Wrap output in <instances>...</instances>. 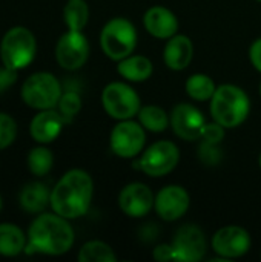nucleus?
<instances>
[{
    "label": "nucleus",
    "mask_w": 261,
    "mask_h": 262,
    "mask_svg": "<svg viewBox=\"0 0 261 262\" xmlns=\"http://www.w3.org/2000/svg\"><path fill=\"white\" fill-rule=\"evenodd\" d=\"M257 2H261V0H257Z\"/></svg>",
    "instance_id": "37"
},
{
    "label": "nucleus",
    "mask_w": 261,
    "mask_h": 262,
    "mask_svg": "<svg viewBox=\"0 0 261 262\" xmlns=\"http://www.w3.org/2000/svg\"><path fill=\"white\" fill-rule=\"evenodd\" d=\"M77 259L80 262H115L114 249L103 241H88L78 250Z\"/></svg>",
    "instance_id": "25"
},
{
    "label": "nucleus",
    "mask_w": 261,
    "mask_h": 262,
    "mask_svg": "<svg viewBox=\"0 0 261 262\" xmlns=\"http://www.w3.org/2000/svg\"><path fill=\"white\" fill-rule=\"evenodd\" d=\"M94 181L86 170H68L51 190V209L66 220H77L89 210Z\"/></svg>",
    "instance_id": "2"
},
{
    "label": "nucleus",
    "mask_w": 261,
    "mask_h": 262,
    "mask_svg": "<svg viewBox=\"0 0 261 262\" xmlns=\"http://www.w3.org/2000/svg\"><path fill=\"white\" fill-rule=\"evenodd\" d=\"M117 72L126 81L143 83L151 78V75L154 72V64L145 55L131 54L126 58L117 61Z\"/></svg>",
    "instance_id": "19"
},
{
    "label": "nucleus",
    "mask_w": 261,
    "mask_h": 262,
    "mask_svg": "<svg viewBox=\"0 0 261 262\" xmlns=\"http://www.w3.org/2000/svg\"><path fill=\"white\" fill-rule=\"evenodd\" d=\"M191 196L188 190L178 184L165 186L157 195L154 201V210L166 223H172L180 220L189 209Z\"/></svg>",
    "instance_id": "14"
},
{
    "label": "nucleus",
    "mask_w": 261,
    "mask_h": 262,
    "mask_svg": "<svg viewBox=\"0 0 261 262\" xmlns=\"http://www.w3.org/2000/svg\"><path fill=\"white\" fill-rule=\"evenodd\" d=\"M211 117L225 129L242 126L251 112V100L248 94L237 84H220L211 98Z\"/></svg>",
    "instance_id": "3"
},
{
    "label": "nucleus",
    "mask_w": 261,
    "mask_h": 262,
    "mask_svg": "<svg viewBox=\"0 0 261 262\" xmlns=\"http://www.w3.org/2000/svg\"><path fill=\"white\" fill-rule=\"evenodd\" d=\"M143 26L148 34L155 38L168 40L174 37L178 31L177 15L166 6H151L143 15Z\"/></svg>",
    "instance_id": "16"
},
{
    "label": "nucleus",
    "mask_w": 261,
    "mask_h": 262,
    "mask_svg": "<svg viewBox=\"0 0 261 262\" xmlns=\"http://www.w3.org/2000/svg\"><path fill=\"white\" fill-rule=\"evenodd\" d=\"M28 243V236L15 224H0V255L14 258L20 255Z\"/></svg>",
    "instance_id": "21"
},
{
    "label": "nucleus",
    "mask_w": 261,
    "mask_h": 262,
    "mask_svg": "<svg viewBox=\"0 0 261 262\" xmlns=\"http://www.w3.org/2000/svg\"><path fill=\"white\" fill-rule=\"evenodd\" d=\"M89 58V41L82 31L65 32L55 46V60L66 71H77Z\"/></svg>",
    "instance_id": "12"
},
{
    "label": "nucleus",
    "mask_w": 261,
    "mask_h": 262,
    "mask_svg": "<svg viewBox=\"0 0 261 262\" xmlns=\"http://www.w3.org/2000/svg\"><path fill=\"white\" fill-rule=\"evenodd\" d=\"M15 137H17L15 120L8 114L0 112V150L11 146L14 143Z\"/></svg>",
    "instance_id": "28"
},
{
    "label": "nucleus",
    "mask_w": 261,
    "mask_h": 262,
    "mask_svg": "<svg viewBox=\"0 0 261 262\" xmlns=\"http://www.w3.org/2000/svg\"><path fill=\"white\" fill-rule=\"evenodd\" d=\"M74 229L69 220L54 213H38L28 229V255H48L62 256L68 253L74 246Z\"/></svg>",
    "instance_id": "1"
},
{
    "label": "nucleus",
    "mask_w": 261,
    "mask_h": 262,
    "mask_svg": "<svg viewBox=\"0 0 261 262\" xmlns=\"http://www.w3.org/2000/svg\"><path fill=\"white\" fill-rule=\"evenodd\" d=\"M152 256L154 259L158 262H169V261H177L175 259V252H174V247L172 244H160L154 249L152 252Z\"/></svg>",
    "instance_id": "31"
},
{
    "label": "nucleus",
    "mask_w": 261,
    "mask_h": 262,
    "mask_svg": "<svg viewBox=\"0 0 261 262\" xmlns=\"http://www.w3.org/2000/svg\"><path fill=\"white\" fill-rule=\"evenodd\" d=\"M17 80V71L11 68H0V94H3L8 88H11Z\"/></svg>",
    "instance_id": "32"
},
{
    "label": "nucleus",
    "mask_w": 261,
    "mask_h": 262,
    "mask_svg": "<svg viewBox=\"0 0 261 262\" xmlns=\"http://www.w3.org/2000/svg\"><path fill=\"white\" fill-rule=\"evenodd\" d=\"M194 57V45L188 35L175 34L174 37L168 38L163 48V61L168 69L180 72L185 71Z\"/></svg>",
    "instance_id": "18"
},
{
    "label": "nucleus",
    "mask_w": 261,
    "mask_h": 262,
    "mask_svg": "<svg viewBox=\"0 0 261 262\" xmlns=\"http://www.w3.org/2000/svg\"><path fill=\"white\" fill-rule=\"evenodd\" d=\"M206 123L203 112L191 103H178L169 114V127L185 141L200 140Z\"/></svg>",
    "instance_id": "11"
},
{
    "label": "nucleus",
    "mask_w": 261,
    "mask_h": 262,
    "mask_svg": "<svg viewBox=\"0 0 261 262\" xmlns=\"http://www.w3.org/2000/svg\"><path fill=\"white\" fill-rule=\"evenodd\" d=\"M180 161V150L175 143L169 140H160L148 147L137 157L132 167L143 172L148 177L160 178L171 173Z\"/></svg>",
    "instance_id": "6"
},
{
    "label": "nucleus",
    "mask_w": 261,
    "mask_h": 262,
    "mask_svg": "<svg viewBox=\"0 0 261 262\" xmlns=\"http://www.w3.org/2000/svg\"><path fill=\"white\" fill-rule=\"evenodd\" d=\"M186 94L195 101H211L215 94L217 84L206 74H192L188 77L185 83Z\"/></svg>",
    "instance_id": "23"
},
{
    "label": "nucleus",
    "mask_w": 261,
    "mask_h": 262,
    "mask_svg": "<svg viewBox=\"0 0 261 262\" xmlns=\"http://www.w3.org/2000/svg\"><path fill=\"white\" fill-rule=\"evenodd\" d=\"M0 210H2V198H0Z\"/></svg>",
    "instance_id": "35"
},
{
    "label": "nucleus",
    "mask_w": 261,
    "mask_h": 262,
    "mask_svg": "<svg viewBox=\"0 0 261 262\" xmlns=\"http://www.w3.org/2000/svg\"><path fill=\"white\" fill-rule=\"evenodd\" d=\"M172 247L175 252L177 262H197L202 261L208 252V239L205 232L195 224L182 226L174 238Z\"/></svg>",
    "instance_id": "13"
},
{
    "label": "nucleus",
    "mask_w": 261,
    "mask_h": 262,
    "mask_svg": "<svg viewBox=\"0 0 261 262\" xmlns=\"http://www.w3.org/2000/svg\"><path fill=\"white\" fill-rule=\"evenodd\" d=\"M18 201L25 212L38 215L51 206V192L42 183H29L22 189Z\"/></svg>",
    "instance_id": "20"
},
{
    "label": "nucleus",
    "mask_w": 261,
    "mask_h": 262,
    "mask_svg": "<svg viewBox=\"0 0 261 262\" xmlns=\"http://www.w3.org/2000/svg\"><path fill=\"white\" fill-rule=\"evenodd\" d=\"M225 130L226 129L222 124H218L217 121L212 120V123H206L200 140L211 143V144H220L225 138Z\"/></svg>",
    "instance_id": "29"
},
{
    "label": "nucleus",
    "mask_w": 261,
    "mask_h": 262,
    "mask_svg": "<svg viewBox=\"0 0 261 262\" xmlns=\"http://www.w3.org/2000/svg\"><path fill=\"white\" fill-rule=\"evenodd\" d=\"M102 106L111 118L122 121L137 117L142 103L132 86L125 81H112L102 92Z\"/></svg>",
    "instance_id": "8"
},
{
    "label": "nucleus",
    "mask_w": 261,
    "mask_h": 262,
    "mask_svg": "<svg viewBox=\"0 0 261 262\" xmlns=\"http://www.w3.org/2000/svg\"><path fill=\"white\" fill-rule=\"evenodd\" d=\"M249 60H251V64L254 66V69L261 74V37L254 40V43L251 45V48H249Z\"/></svg>",
    "instance_id": "33"
},
{
    "label": "nucleus",
    "mask_w": 261,
    "mask_h": 262,
    "mask_svg": "<svg viewBox=\"0 0 261 262\" xmlns=\"http://www.w3.org/2000/svg\"><path fill=\"white\" fill-rule=\"evenodd\" d=\"M146 144V129L134 118L118 121L111 130L109 146L114 155L123 160L137 158Z\"/></svg>",
    "instance_id": "9"
},
{
    "label": "nucleus",
    "mask_w": 261,
    "mask_h": 262,
    "mask_svg": "<svg viewBox=\"0 0 261 262\" xmlns=\"http://www.w3.org/2000/svg\"><path fill=\"white\" fill-rule=\"evenodd\" d=\"M260 95H261V83H260Z\"/></svg>",
    "instance_id": "36"
},
{
    "label": "nucleus",
    "mask_w": 261,
    "mask_h": 262,
    "mask_svg": "<svg viewBox=\"0 0 261 262\" xmlns=\"http://www.w3.org/2000/svg\"><path fill=\"white\" fill-rule=\"evenodd\" d=\"M137 29L131 20L125 17L111 18L100 32V46L103 54L112 60L120 61L134 54L137 48Z\"/></svg>",
    "instance_id": "4"
},
{
    "label": "nucleus",
    "mask_w": 261,
    "mask_h": 262,
    "mask_svg": "<svg viewBox=\"0 0 261 262\" xmlns=\"http://www.w3.org/2000/svg\"><path fill=\"white\" fill-rule=\"evenodd\" d=\"M198 157H200V160H202L205 164H208V166H215V164H218V161H220V158H222L218 144H211V143L202 141Z\"/></svg>",
    "instance_id": "30"
},
{
    "label": "nucleus",
    "mask_w": 261,
    "mask_h": 262,
    "mask_svg": "<svg viewBox=\"0 0 261 262\" xmlns=\"http://www.w3.org/2000/svg\"><path fill=\"white\" fill-rule=\"evenodd\" d=\"M58 112L63 115L65 121H69L71 118H74L80 109H82V98L77 92H65L62 94L60 100H58Z\"/></svg>",
    "instance_id": "27"
},
{
    "label": "nucleus",
    "mask_w": 261,
    "mask_h": 262,
    "mask_svg": "<svg viewBox=\"0 0 261 262\" xmlns=\"http://www.w3.org/2000/svg\"><path fill=\"white\" fill-rule=\"evenodd\" d=\"M35 35L25 26L11 28L0 43V58L3 66L15 71L29 66L35 57Z\"/></svg>",
    "instance_id": "5"
},
{
    "label": "nucleus",
    "mask_w": 261,
    "mask_h": 262,
    "mask_svg": "<svg viewBox=\"0 0 261 262\" xmlns=\"http://www.w3.org/2000/svg\"><path fill=\"white\" fill-rule=\"evenodd\" d=\"M65 124V118L58 111L45 109L40 111L29 124V134L34 141L38 144H49L52 143L62 132Z\"/></svg>",
    "instance_id": "17"
},
{
    "label": "nucleus",
    "mask_w": 261,
    "mask_h": 262,
    "mask_svg": "<svg viewBox=\"0 0 261 262\" xmlns=\"http://www.w3.org/2000/svg\"><path fill=\"white\" fill-rule=\"evenodd\" d=\"M137 120L146 129V132L152 134L165 132L169 127V114L163 107L155 104L142 106L137 114Z\"/></svg>",
    "instance_id": "22"
},
{
    "label": "nucleus",
    "mask_w": 261,
    "mask_h": 262,
    "mask_svg": "<svg viewBox=\"0 0 261 262\" xmlns=\"http://www.w3.org/2000/svg\"><path fill=\"white\" fill-rule=\"evenodd\" d=\"M155 195L145 183H129L118 193V207L129 218H143L154 209Z\"/></svg>",
    "instance_id": "15"
},
{
    "label": "nucleus",
    "mask_w": 261,
    "mask_h": 262,
    "mask_svg": "<svg viewBox=\"0 0 261 262\" xmlns=\"http://www.w3.org/2000/svg\"><path fill=\"white\" fill-rule=\"evenodd\" d=\"M258 166H260V169H261V154H260V157H258Z\"/></svg>",
    "instance_id": "34"
},
{
    "label": "nucleus",
    "mask_w": 261,
    "mask_h": 262,
    "mask_svg": "<svg viewBox=\"0 0 261 262\" xmlns=\"http://www.w3.org/2000/svg\"><path fill=\"white\" fill-rule=\"evenodd\" d=\"M26 163H28V169H29V172L32 175L45 177L52 169L54 155H52V152L48 147L38 146V147H34V149L29 150Z\"/></svg>",
    "instance_id": "26"
},
{
    "label": "nucleus",
    "mask_w": 261,
    "mask_h": 262,
    "mask_svg": "<svg viewBox=\"0 0 261 262\" xmlns=\"http://www.w3.org/2000/svg\"><path fill=\"white\" fill-rule=\"evenodd\" d=\"M211 246L218 258L228 262L245 256L251 250L252 239L246 229L240 226H225L214 233Z\"/></svg>",
    "instance_id": "10"
},
{
    "label": "nucleus",
    "mask_w": 261,
    "mask_h": 262,
    "mask_svg": "<svg viewBox=\"0 0 261 262\" xmlns=\"http://www.w3.org/2000/svg\"><path fill=\"white\" fill-rule=\"evenodd\" d=\"M22 100L35 111L54 109L62 97L60 81L49 72H35L22 84Z\"/></svg>",
    "instance_id": "7"
},
{
    "label": "nucleus",
    "mask_w": 261,
    "mask_h": 262,
    "mask_svg": "<svg viewBox=\"0 0 261 262\" xmlns=\"http://www.w3.org/2000/svg\"><path fill=\"white\" fill-rule=\"evenodd\" d=\"M63 20L69 31H83L89 21V6L86 0H68L63 8Z\"/></svg>",
    "instance_id": "24"
}]
</instances>
